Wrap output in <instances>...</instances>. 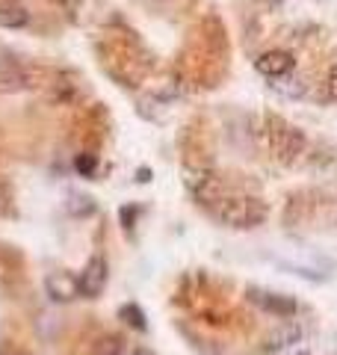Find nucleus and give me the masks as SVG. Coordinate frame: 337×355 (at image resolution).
Returning <instances> with one entry per match:
<instances>
[{
	"instance_id": "obj_2",
	"label": "nucleus",
	"mask_w": 337,
	"mask_h": 355,
	"mask_svg": "<svg viewBox=\"0 0 337 355\" xmlns=\"http://www.w3.org/2000/svg\"><path fill=\"white\" fill-rule=\"evenodd\" d=\"M269 139H273V151L278 154L281 160H293L296 154L305 151V137L293 128L287 125L284 119H269Z\"/></svg>"
},
{
	"instance_id": "obj_10",
	"label": "nucleus",
	"mask_w": 337,
	"mask_h": 355,
	"mask_svg": "<svg viewBox=\"0 0 337 355\" xmlns=\"http://www.w3.org/2000/svg\"><path fill=\"white\" fill-rule=\"evenodd\" d=\"M65 207H69V214L71 216H89V214H95V202H92V198H89V196H71V202L69 205H65Z\"/></svg>"
},
{
	"instance_id": "obj_16",
	"label": "nucleus",
	"mask_w": 337,
	"mask_h": 355,
	"mask_svg": "<svg viewBox=\"0 0 337 355\" xmlns=\"http://www.w3.org/2000/svg\"><path fill=\"white\" fill-rule=\"evenodd\" d=\"M130 355H151V352H148V349H133Z\"/></svg>"
},
{
	"instance_id": "obj_13",
	"label": "nucleus",
	"mask_w": 337,
	"mask_h": 355,
	"mask_svg": "<svg viewBox=\"0 0 337 355\" xmlns=\"http://www.w3.org/2000/svg\"><path fill=\"white\" fill-rule=\"evenodd\" d=\"M322 101H337V65L329 71V77L322 83Z\"/></svg>"
},
{
	"instance_id": "obj_3",
	"label": "nucleus",
	"mask_w": 337,
	"mask_h": 355,
	"mask_svg": "<svg viewBox=\"0 0 337 355\" xmlns=\"http://www.w3.org/2000/svg\"><path fill=\"white\" fill-rule=\"evenodd\" d=\"M107 275H110V266L104 261V254H92L89 263H86V270H83V275L77 279V282H80V293L86 299L101 296V293H104V287H107Z\"/></svg>"
},
{
	"instance_id": "obj_14",
	"label": "nucleus",
	"mask_w": 337,
	"mask_h": 355,
	"mask_svg": "<svg viewBox=\"0 0 337 355\" xmlns=\"http://www.w3.org/2000/svg\"><path fill=\"white\" fill-rule=\"evenodd\" d=\"M133 219H137V210H133L130 205H128V207H121V225L130 228V225H133Z\"/></svg>"
},
{
	"instance_id": "obj_15",
	"label": "nucleus",
	"mask_w": 337,
	"mask_h": 355,
	"mask_svg": "<svg viewBox=\"0 0 337 355\" xmlns=\"http://www.w3.org/2000/svg\"><path fill=\"white\" fill-rule=\"evenodd\" d=\"M53 3H60V6H71L74 0H53Z\"/></svg>"
},
{
	"instance_id": "obj_12",
	"label": "nucleus",
	"mask_w": 337,
	"mask_h": 355,
	"mask_svg": "<svg viewBox=\"0 0 337 355\" xmlns=\"http://www.w3.org/2000/svg\"><path fill=\"white\" fill-rule=\"evenodd\" d=\"M74 169L80 172V175H95V169H98V157L95 154H77V160H74Z\"/></svg>"
},
{
	"instance_id": "obj_7",
	"label": "nucleus",
	"mask_w": 337,
	"mask_h": 355,
	"mask_svg": "<svg viewBox=\"0 0 337 355\" xmlns=\"http://www.w3.org/2000/svg\"><path fill=\"white\" fill-rule=\"evenodd\" d=\"M27 24H30V12L21 3H12V0L0 3V27L3 30H21Z\"/></svg>"
},
{
	"instance_id": "obj_9",
	"label": "nucleus",
	"mask_w": 337,
	"mask_h": 355,
	"mask_svg": "<svg viewBox=\"0 0 337 355\" xmlns=\"http://www.w3.org/2000/svg\"><path fill=\"white\" fill-rule=\"evenodd\" d=\"M121 349H125V340L119 335H104L92 347V355H121Z\"/></svg>"
},
{
	"instance_id": "obj_6",
	"label": "nucleus",
	"mask_w": 337,
	"mask_h": 355,
	"mask_svg": "<svg viewBox=\"0 0 337 355\" xmlns=\"http://www.w3.org/2000/svg\"><path fill=\"white\" fill-rule=\"evenodd\" d=\"M44 291H48L53 302H71V299L80 293V282H77L71 272H51L48 279H44Z\"/></svg>"
},
{
	"instance_id": "obj_1",
	"label": "nucleus",
	"mask_w": 337,
	"mask_h": 355,
	"mask_svg": "<svg viewBox=\"0 0 337 355\" xmlns=\"http://www.w3.org/2000/svg\"><path fill=\"white\" fill-rule=\"evenodd\" d=\"M210 210L222 225L231 228H252L266 219V205L257 198H216Z\"/></svg>"
},
{
	"instance_id": "obj_5",
	"label": "nucleus",
	"mask_w": 337,
	"mask_h": 355,
	"mask_svg": "<svg viewBox=\"0 0 337 355\" xmlns=\"http://www.w3.org/2000/svg\"><path fill=\"white\" fill-rule=\"evenodd\" d=\"M252 296V302L254 305H261L263 311H269V314H275V317H293L299 305H296V299H290V296H281V293H269V291H249Z\"/></svg>"
},
{
	"instance_id": "obj_4",
	"label": "nucleus",
	"mask_w": 337,
	"mask_h": 355,
	"mask_svg": "<svg viewBox=\"0 0 337 355\" xmlns=\"http://www.w3.org/2000/svg\"><path fill=\"white\" fill-rule=\"evenodd\" d=\"M293 53H287V51H266L261 53V57L254 60V69L257 74H263L269 77V80H281V77H287L290 71H293Z\"/></svg>"
},
{
	"instance_id": "obj_17",
	"label": "nucleus",
	"mask_w": 337,
	"mask_h": 355,
	"mask_svg": "<svg viewBox=\"0 0 337 355\" xmlns=\"http://www.w3.org/2000/svg\"><path fill=\"white\" fill-rule=\"evenodd\" d=\"M269 3H281V0H269Z\"/></svg>"
},
{
	"instance_id": "obj_11",
	"label": "nucleus",
	"mask_w": 337,
	"mask_h": 355,
	"mask_svg": "<svg viewBox=\"0 0 337 355\" xmlns=\"http://www.w3.org/2000/svg\"><path fill=\"white\" fill-rule=\"evenodd\" d=\"M119 317L125 320L128 326H133L137 331H145V314H142V308L139 305H125L119 311Z\"/></svg>"
},
{
	"instance_id": "obj_8",
	"label": "nucleus",
	"mask_w": 337,
	"mask_h": 355,
	"mask_svg": "<svg viewBox=\"0 0 337 355\" xmlns=\"http://www.w3.org/2000/svg\"><path fill=\"white\" fill-rule=\"evenodd\" d=\"M299 340H302V329H296V326L278 329L275 335H269V338H266V352H278V349L290 347V343H299Z\"/></svg>"
}]
</instances>
